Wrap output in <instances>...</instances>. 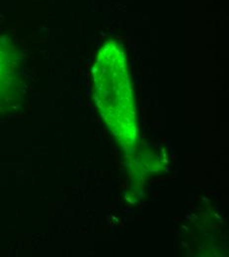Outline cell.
<instances>
[{
	"label": "cell",
	"instance_id": "cell-1",
	"mask_svg": "<svg viewBox=\"0 0 229 257\" xmlns=\"http://www.w3.org/2000/svg\"><path fill=\"white\" fill-rule=\"evenodd\" d=\"M7 50L3 43L0 41V102L4 96L5 89L8 87L10 64Z\"/></svg>",
	"mask_w": 229,
	"mask_h": 257
}]
</instances>
